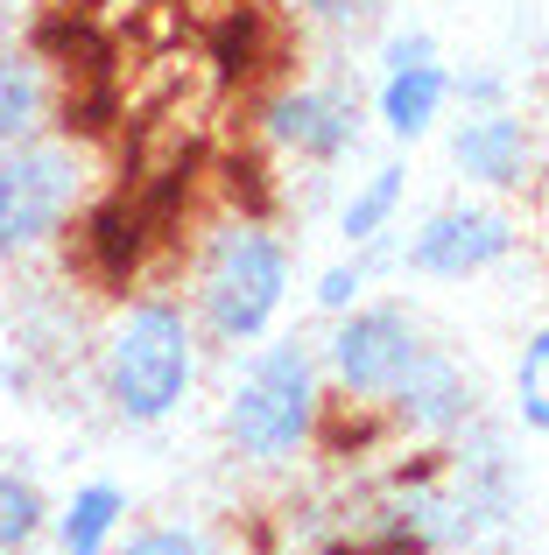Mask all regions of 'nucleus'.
<instances>
[{
	"instance_id": "obj_2",
	"label": "nucleus",
	"mask_w": 549,
	"mask_h": 555,
	"mask_svg": "<svg viewBox=\"0 0 549 555\" xmlns=\"http://www.w3.org/2000/svg\"><path fill=\"white\" fill-rule=\"evenodd\" d=\"M205 331H197L191 302L177 296H135L120 317L106 324V345H99V387H106V408L135 429H155L169 422L197 387V352H205Z\"/></svg>"
},
{
	"instance_id": "obj_6",
	"label": "nucleus",
	"mask_w": 549,
	"mask_h": 555,
	"mask_svg": "<svg viewBox=\"0 0 549 555\" xmlns=\"http://www.w3.org/2000/svg\"><path fill=\"white\" fill-rule=\"evenodd\" d=\"M514 246H522L514 211H500L486 197H451L401 232L395 268L423 274V282H472V274H494L500 260H514Z\"/></svg>"
},
{
	"instance_id": "obj_1",
	"label": "nucleus",
	"mask_w": 549,
	"mask_h": 555,
	"mask_svg": "<svg viewBox=\"0 0 549 555\" xmlns=\"http://www.w3.org/2000/svg\"><path fill=\"white\" fill-rule=\"evenodd\" d=\"M289 274H296V254L289 240L254 211H233L197 240V260H191V317L212 345H261L274 331L289 302Z\"/></svg>"
},
{
	"instance_id": "obj_7",
	"label": "nucleus",
	"mask_w": 549,
	"mask_h": 555,
	"mask_svg": "<svg viewBox=\"0 0 549 555\" xmlns=\"http://www.w3.org/2000/svg\"><path fill=\"white\" fill-rule=\"evenodd\" d=\"M261 141L289 163L331 169L359 149V99L331 78H303L261 99Z\"/></svg>"
},
{
	"instance_id": "obj_20",
	"label": "nucleus",
	"mask_w": 549,
	"mask_h": 555,
	"mask_svg": "<svg viewBox=\"0 0 549 555\" xmlns=\"http://www.w3.org/2000/svg\"><path fill=\"white\" fill-rule=\"evenodd\" d=\"M296 8H303V22H317V28H353L373 0H296Z\"/></svg>"
},
{
	"instance_id": "obj_14",
	"label": "nucleus",
	"mask_w": 549,
	"mask_h": 555,
	"mask_svg": "<svg viewBox=\"0 0 549 555\" xmlns=\"http://www.w3.org/2000/svg\"><path fill=\"white\" fill-rule=\"evenodd\" d=\"M381 268H395V240H373V246H353L345 260H331L324 274H317V288H310V302L324 317H345L353 302H367V288H373V274Z\"/></svg>"
},
{
	"instance_id": "obj_15",
	"label": "nucleus",
	"mask_w": 549,
	"mask_h": 555,
	"mask_svg": "<svg viewBox=\"0 0 549 555\" xmlns=\"http://www.w3.org/2000/svg\"><path fill=\"white\" fill-rule=\"evenodd\" d=\"M508 408L528 436H549V324H536L514 352V379H508Z\"/></svg>"
},
{
	"instance_id": "obj_19",
	"label": "nucleus",
	"mask_w": 549,
	"mask_h": 555,
	"mask_svg": "<svg viewBox=\"0 0 549 555\" xmlns=\"http://www.w3.org/2000/svg\"><path fill=\"white\" fill-rule=\"evenodd\" d=\"M437 56V36L430 28H401V36L381 42V70H401V64H430Z\"/></svg>"
},
{
	"instance_id": "obj_10",
	"label": "nucleus",
	"mask_w": 549,
	"mask_h": 555,
	"mask_svg": "<svg viewBox=\"0 0 549 555\" xmlns=\"http://www.w3.org/2000/svg\"><path fill=\"white\" fill-rule=\"evenodd\" d=\"M56 113V64L36 42H0V155L36 141Z\"/></svg>"
},
{
	"instance_id": "obj_3",
	"label": "nucleus",
	"mask_w": 549,
	"mask_h": 555,
	"mask_svg": "<svg viewBox=\"0 0 549 555\" xmlns=\"http://www.w3.org/2000/svg\"><path fill=\"white\" fill-rule=\"evenodd\" d=\"M324 366L310 338L247 345L233 387H226V443L247 464H296L324 436Z\"/></svg>"
},
{
	"instance_id": "obj_4",
	"label": "nucleus",
	"mask_w": 549,
	"mask_h": 555,
	"mask_svg": "<svg viewBox=\"0 0 549 555\" xmlns=\"http://www.w3.org/2000/svg\"><path fill=\"white\" fill-rule=\"evenodd\" d=\"M92 155L78 134H36L0 155V260H36L85 218Z\"/></svg>"
},
{
	"instance_id": "obj_16",
	"label": "nucleus",
	"mask_w": 549,
	"mask_h": 555,
	"mask_svg": "<svg viewBox=\"0 0 549 555\" xmlns=\"http://www.w3.org/2000/svg\"><path fill=\"white\" fill-rule=\"evenodd\" d=\"M42 528H50V500L36 492V478L0 472V555H22Z\"/></svg>"
},
{
	"instance_id": "obj_8",
	"label": "nucleus",
	"mask_w": 549,
	"mask_h": 555,
	"mask_svg": "<svg viewBox=\"0 0 549 555\" xmlns=\"http://www.w3.org/2000/svg\"><path fill=\"white\" fill-rule=\"evenodd\" d=\"M444 155L472 190L486 197H522L542 177V141L528 127L522 106H494V113H465V120L444 134Z\"/></svg>"
},
{
	"instance_id": "obj_11",
	"label": "nucleus",
	"mask_w": 549,
	"mask_h": 555,
	"mask_svg": "<svg viewBox=\"0 0 549 555\" xmlns=\"http://www.w3.org/2000/svg\"><path fill=\"white\" fill-rule=\"evenodd\" d=\"M444 106H451V70H444V56H430V64H401V70H381L373 120L387 127V141H423L430 127L444 120Z\"/></svg>"
},
{
	"instance_id": "obj_18",
	"label": "nucleus",
	"mask_w": 549,
	"mask_h": 555,
	"mask_svg": "<svg viewBox=\"0 0 549 555\" xmlns=\"http://www.w3.org/2000/svg\"><path fill=\"white\" fill-rule=\"evenodd\" d=\"M451 99L465 113H494V106H514V85L494 64H465V70H451Z\"/></svg>"
},
{
	"instance_id": "obj_17",
	"label": "nucleus",
	"mask_w": 549,
	"mask_h": 555,
	"mask_svg": "<svg viewBox=\"0 0 549 555\" xmlns=\"http://www.w3.org/2000/svg\"><path fill=\"white\" fill-rule=\"evenodd\" d=\"M113 555H219V542H212L205 528H191V520H163V528L127 534Z\"/></svg>"
},
{
	"instance_id": "obj_5",
	"label": "nucleus",
	"mask_w": 549,
	"mask_h": 555,
	"mask_svg": "<svg viewBox=\"0 0 549 555\" xmlns=\"http://www.w3.org/2000/svg\"><path fill=\"white\" fill-rule=\"evenodd\" d=\"M423 345L430 338H423L409 302H373L367 296L345 317H331V338H324V352H317V366H324V379L353 408H381L387 393H395V379L416 366Z\"/></svg>"
},
{
	"instance_id": "obj_12",
	"label": "nucleus",
	"mask_w": 549,
	"mask_h": 555,
	"mask_svg": "<svg viewBox=\"0 0 549 555\" xmlns=\"http://www.w3.org/2000/svg\"><path fill=\"white\" fill-rule=\"evenodd\" d=\"M127 520V492L113 478H85L64 506L50 514V534L64 555H113V534Z\"/></svg>"
},
{
	"instance_id": "obj_13",
	"label": "nucleus",
	"mask_w": 549,
	"mask_h": 555,
	"mask_svg": "<svg viewBox=\"0 0 549 555\" xmlns=\"http://www.w3.org/2000/svg\"><path fill=\"white\" fill-rule=\"evenodd\" d=\"M401 204H409V169H401V163L367 169V177L353 183V197L339 204V240H345V254H353V246H373V240H395Z\"/></svg>"
},
{
	"instance_id": "obj_9",
	"label": "nucleus",
	"mask_w": 549,
	"mask_h": 555,
	"mask_svg": "<svg viewBox=\"0 0 549 555\" xmlns=\"http://www.w3.org/2000/svg\"><path fill=\"white\" fill-rule=\"evenodd\" d=\"M381 415H387V429L416 436V443H451V436H465L480 422V379L458 366L444 345H423L416 366L381 401Z\"/></svg>"
}]
</instances>
